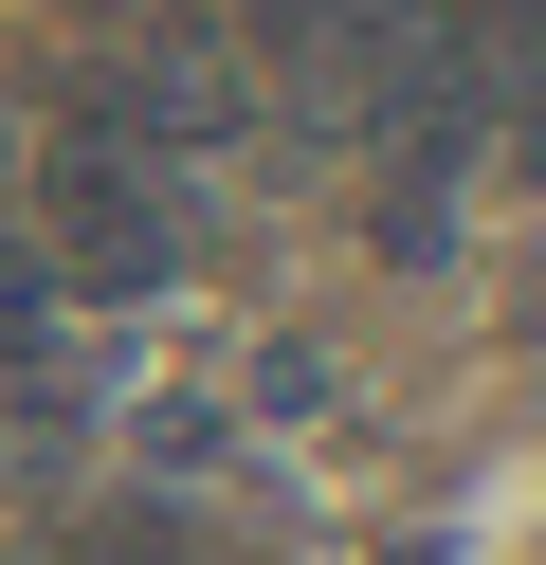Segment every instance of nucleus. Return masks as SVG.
Listing matches in <instances>:
<instances>
[{"label": "nucleus", "instance_id": "obj_1", "mask_svg": "<svg viewBox=\"0 0 546 565\" xmlns=\"http://www.w3.org/2000/svg\"><path fill=\"white\" fill-rule=\"evenodd\" d=\"M36 274H55V292H164L182 274V164L73 128V147L36 164Z\"/></svg>", "mask_w": 546, "mask_h": 565}, {"label": "nucleus", "instance_id": "obj_2", "mask_svg": "<svg viewBox=\"0 0 546 565\" xmlns=\"http://www.w3.org/2000/svg\"><path fill=\"white\" fill-rule=\"evenodd\" d=\"M237 19H255L310 92H346V110H383V74L419 55V0H237Z\"/></svg>", "mask_w": 546, "mask_h": 565}]
</instances>
